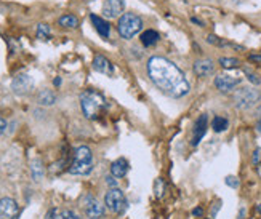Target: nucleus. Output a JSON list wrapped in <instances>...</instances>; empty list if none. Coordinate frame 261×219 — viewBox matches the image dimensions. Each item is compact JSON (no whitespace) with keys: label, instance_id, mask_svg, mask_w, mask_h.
<instances>
[{"label":"nucleus","instance_id":"obj_30","mask_svg":"<svg viewBox=\"0 0 261 219\" xmlns=\"http://www.w3.org/2000/svg\"><path fill=\"white\" fill-rule=\"evenodd\" d=\"M226 184L229 187H232V189H237V187H239V179L235 176H228L226 178Z\"/></svg>","mask_w":261,"mask_h":219},{"label":"nucleus","instance_id":"obj_38","mask_svg":"<svg viewBox=\"0 0 261 219\" xmlns=\"http://www.w3.org/2000/svg\"><path fill=\"white\" fill-rule=\"evenodd\" d=\"M244 216H245V210L242 208V210H240V215H239V219H245Z\"/></svg>","mask_w":261,"mask_h":219},{"label":"nucleus","instance_id":"obj_32","mask_svg":"<svg viewBox=\"0 0 261 219\" xmlns=\"http://www.w3.org/2000/svg\"><path fill=\"white\" fill-rule=\"evenodd\" d=\"M5 130H7V122H5V118L0 117V136L5 133Z\"/></svg>","mask_w":261,"mask_h":219},{"label":"nucleus","instance_id":"obj_21","mask_svg":"<svg viewBox=\"0 0 261 219\" xmlns=\"http://www.w3.org/2000/svg\"><path fill=\"white\" fill-rule=\"evenodd\" d=\"M59 23V26H63V27H67V29H76L79 27V18L77 16H74V15H63L58 20Z\"/></svg>","mask_w":261,"mask_h":219},{"label":"nucleus","instance_id":"obj_9","mask_svg":"<svg viewBox=\"0 0 261 219\" xmlns=\"http://www.w3.org/2000/svg\"><path fill=\"white\" fill-rule=\"evenodd\" d=\"M84 208H85L87 216L91 219H99L104 216V206L91 195H87L84 198Z\"/></svg>","mask_w":261,"mask_h":219},{"label":"nucleus","instance_id":"obj_8","mask_svg":"<svg viewBox=\"0 0 261 219\" xmlns=\"http://www.w3.org/2000/svg\"><path fill=\"white\" fill-rule=\"evenodd\" d=\"M125 10V2L123 0H106L103 5V16L108 20H114V18H120Z\"/></svg>","mask_w":261,"mask_h":219},{"label":"nucleus","instance_id":"obj_18","mask_svg":"<svg viewBox=\"0 0 261 219\" xmlns=\"http://www.w3.org/2000/svg\"><path fill=\"white\" fill-rule=\"evenodd\" d=\"M159 39H160V35L157 30H154V29H147L141 34V43L145 47H154L155 43L159 42Z\"/></svg>","mask_w":261,"mask_h":219},{"label":"nucleus","instance_id":"obj_16","mask_svg":"<svg viewBox=\"0 0 261 219\" xmlns=\"http://www.w3.org/2000/svg\"><path fill=\"white\" fill-rule=\"evenodd\" d=\"M111 173L114 178H123L128 173V162L125 159H117L111 164Z\"/></svg>","mask_w":261,"mask_h":219},{"label":"nucleus","instance_id":"obj_11","mask_svg":"<svg viewBox=\"0 0 261 219\" xmlns=\"http://www.w3.org/2000/svg\"><path fill=\"white\" fill-rule=\"evenodd\" d=\"M194 72L197 77H208L215 72V62L208 58L197 59L194 62Z\"/></svg>","mask_w":261,"mask_h":219},{"label":"nucleus","instance_id":"obj_5","mask_svg":"<svg viewBox=\"0 0 261 219\" xmlns=\"http://www.w3.org/2000/svg\"><path fill=\"white\" fill-rule=\"evenodd\" d=\"M104 203H106L108 208L113 213H116V215H123L128 205L125 193H123L119 187H111L106 192V195H104Z\"/></svg>","mask_w":261,"mask_h":219},{"label":"nucleus","instance_id":"obj_24","mask_svg":"<svg viewBox=\"0 0 261 219\" xmlns=\"http://www.w3.org/2000/svg\"><path fill=\"white\" fill-rule=\"evenodd\" d=\"M207 42L210 43V45H215V47H231V43H229V42L223 40V39H220V37H216L213 34H210L207 37Z\"/></svg>","mask_w":261,"mask_h":219},{"label":"nucleus","instance_id":"obj_15","mask_svg":"<svg viewBox=\"0 0 261 219\" xmlns=\"http://www.w3.org/2000/svg\"><path fill=\"white\" fill-rule=\"evenodd\" d=\"M90 20L93 23V26H95L96 32L103 37V39H108L109 32H111V24L104 20V18L98 16V15H90Z\"/></svg>","mask_w":261,"mask_h":219},{"label":"nucleus","instance_id":"obj_23","mask_svg":"<svg viewBox=\"0 0 261 219\" xmlns=\"http://www.w3.org/2000/svg\"><path fill=\"white\" fill-rule=\"evenodd\" d=\"M220 66L223 69H237L240 67V61L235 58H220Z\"/></svg>","mask_w":261,"mask_h":219},{"label":"nucleus","instance_id":"obj_28","mask_svg":"<svg viewBox=\"0 0 261 219\" xmlns=\"http://www.w3.org/2000/svg\"><path fill=\"white\" fill-rule=\"evenodd\" d=\"M245 76H247V79L250 80V82H252L253 85H260V83H261V79H260L255 72H250V71H248V69H245Z\"/></svg>","mask_w":261,"mask_h":219},{"label":"nucleus","instance_id":"obj_4","mask_svg":"<svg viewBox=\"0 0 261 219\" xmlns=\"http://www.w3.org/2000/svg\"><path fill=\"white\" fill-rule=\"evenodd\" d=\"M261 99V93L252 86H242L240 90L234 93V106L237 109H250Z\"/></svg>","mask_w":261,"mask_h":219},{"label":"nucleus","instance_id":"obj_6","mask_svg":"<svg viewBox=\"0 0 261 219\" xmlns=\"http://www.w3.org/2000/svg\"><path fill=\"white\" fill-rule=\"evenodd\" d=\"M20 205L11 197L0 198V218L2 219H18L20 218Z\"/></svg>","mask_w":261,"mask_h":219},{"label":"nucleus","instance_id":"obj_35","mask_svg":"<svg viewBox=\"0 0 261 219\" xmlns=\"http://www.w3.org/2000/svg\"><path fill=\"white\" fill-rule=\"evenodd\" d=\"M250 59L252 61H260L261 59V55H250Z\"/></svg>","mask_w":261,"mask_h":219},{"label":"nucleus","instance_id":"obj_10","mask_svg":"<svg viewBox=\"0 0 261 219\" xmlns=\"http://www.w3.org/2000/svg\"><path fill=\"white\" fill-rule=\"evenodd\" d=\"M239 83H240V80H239L237 77L228 76V74H220V76L215 79V86H216V88H218L221 93L232 91Z\"/></svg>","mask_w":261,"mask_h":219},{"label":"nucleus","instance_id":"obj_22","mask_svg":"<svg viewBox=\"0 0 261 219\" xmlns=\"http://www.w3.org/2000/svg\"><path fill=\"white\" fill-rule=\"evenodd\" d=\"M229 127V122H228V118L225 117H215L213 118V122H212V128L213 131H216V133H223V131H226Z\"/></svg>","mask_w":261,"mask_h":219},{"label":"nucleus","instance_id":"obj_37","mask_svg":"<svg viewBox=\"0 0 261 219\" xmlns=\"http://www.w3.org/2000/svg\"><path fill=\"white\" fill-rule=\"evenodd\" d=\"M53 85H55V86H59V85H61V79H55V80H53Z\"/></svg>","mask_w":261,"mask_h":219},{"label":"nucleus","instance_id":"obj_33","mask_svg":"<svg viewBox=\"0 0 261 219\" xmlns=\"http://www.w3.org/2000/svg\"><path fill=\"white\" fill-rule=\"evenodd\" d=\"M106 183H108L111 187H116V186H117V183H116L114 176H108V178H106Z\"/></svg>","mask_w":261,"mask_h":219},{"label":"nucleus","instance_id":"obj_3","mask_svg":"<svg viewBox=\"0 0 261 219\" xmlns=\"http://www.w3.org/2000/svg\"><path fill=\"white\" fill-rule=\"evenodd\" d=\"M143 29V20L136 13H123L119 21H117V32L122 39H133V37L141 32Z\"/></svg>","mask_w":261,"mask_h":219},{"label":"nucleus","instance_id":"obj_26","mask_svg":"<svg viewBox=\"0 0 261 219\" xmlns=\"http://www.w3.org/2000/svg\"><path fill=\"white\" fill-rule=\"evenodd\" d=\"M57 219H79L71 210H57Z\"/></svg>","mask_w":261,"mask_h":219},{"label":"nucleus","instance_id":"obj_40","mask_svg":"<svg viewBox=\"0 0 261 219\" xmlns=\"http://www.w3.org/2000/svg\"><path fill=\"white\" fill-rule=\"evenodd\" d=\"M258 213H260V215H261V205H258Z\"/></svg>","mask_w":261,"mask_h":219},{"label":"nucleus","instance_id":"obj_20","mask_svg":"<svg viewBox=\"0 0 261 219\" xmlns=\"http://www.w3.org/2000/svg\"><path fill=\"white\" fill-rule=\"evenodd\" d=\"M93 170V164H72L69 165V173L71 174H80V176H84V174H88Z\"/></svg>","mask_w":261,"mask_h":219},{"label":"nucleus","instance_id":"obj_2","mask_svg":"<svg viewBox=\"0 0 261 219\" xmlns=\"http://www.w3.org/2000/svg\"><path fill=\"white\" fill-rule=\"evenodd\" d=\"M80 108H82V112L87 118L96 120L106 110L108 104L101 93H98L95 90H87L80 95Z\"/></svg>","mask_w":261,"mask_h":219},{"label":"nucleus","instance_id":"obj_25","mask_svg":"<svg viewBox=\"0 0 261 219\" xmlns=\"http://www.w3.org/2000/svg\"><path fill=\"white\" fill-rule=\"evenodd\" d=\"M48 37H50V27H48V24H39V26H37V39L47 40Z\"/></svg>","mask_w":261,"mask_h":219},{"label":"nucleus","instance_id":"obj_39","mask_svg":"<svg viewBox=\"0 0 261 219\" xmlns=\"http://www.w3.org/2000/svg\"><path fill=\"white\" fill-rule=\"evenodd\" d=\"M257 128H258V131H260V133H261V120L257 123Z\"/></svg>","mask_w":261,"mask_h":219},{"label":"nucleus","instance_id":"obj_29","mask_svg":"<svg viewBox=\"0 0 261 219\" xmlns=\"http://www.w3.org/2000/svg\"><path fill=\"white\" fill-rule=\"evenodd\" d=\"M252 164L260 165L261 164V149H255V152L252 155Z\"/></svg>","mask_w":261,"mask_h":219},{"label":"nucleus","instance_id":"obj_31","mask_svg":"<svg viewBox=\"0 0 261 219\" xmlns=\"http://www.w3.org/2000/svg\"><path fill=\"white\" fill-rule=\"evenodd\" d=\"M45 219H57V208H52L47 215H45Z\"/></svg>","mask_w":261,"mask_h":219},{"label":"nucleus","instance_id":"obj_14","mask_svg":"<svg viewBox=\"0 0 261 219\" xmlns=\"http://www.w3.org/2000/svg\"><path fill=\"white\" fill-rule=\"evenodd\" d=\"M74 164H93V154L88 146H79L74 151Z\"/></svg>","mask_w":261,"mask_h":219},{"label":"nucleus","instance_id":"obj_17","mask_svg":"<svg viewBox=\"0 0 261 219\" xmlns=\"http://www.w3.org/2000/svg\"><path fill=\"white\" fill-rule=\"evenodd\" d=\"M30 174H32V179L37 181V183L42 181L43 176H45V166H43L40 159H34L30 162Z\"/></svg>","mask_w":261,"mask_h":219},{"label":"nucleus","instance_id":"obj_12","mask_svg":"<svg viewBox=\"0 0 261 219\" xmlns=\"http://www.w3.org/2000/svg\"><path fill=\"white\" fill-rule=\"evenodd\" d=\"M93 69H95L96 72L106 74V76H113V74H114L113 62H111L106 56H103V55H96L95 56V59H93Z\"/></svg>","mask_w":261,"mask_h":219},{"label":"nucleus","instance_id":"obj_19","mask_svg":"<svg viewBox=\"0 0 261 219\" xmlns=\"http://www.w3.org/2000/svg\"><path fill=\"white\" fill-rule=\"evenodd\" d=\"M37 101L40 106H53L57 103V95L52 90H42L37 96Z\"/></svg>","mask_w":261,"mask_h":219},{"label":"nucleus","instance_id":"obj_1","mask_svg":"<svg viewBox=\"0 0 261 219\" xmlns=\"http://www.w3.org/2000/svg\"><path fill=\"white\" fill-rule=\"evenodd\" d=\"M146 72L159 90L173 98H183L191 90V85L181 69L162 56H152L147 61Z\"/></svg>","mask_w":261,"mask_h":219},{"label":"nucleus","instance_id":"obj_27","mask_svg":"<svg viewBox=\"0 0 261 219\" xmlns=\"http://www.w3.org/2000/svg\"><path fill=\"white\" fill-rule=\"evenodd\" d=\"M154 191H155V197H157V198L164 197V192H165V183H164V179H157V181H155Z\"/></svg>","mask_w":261,"mask_h":219},{"label":"nucleus","instance_id":"obj_13","mask_svg":"<svg viewBox=\"0 0 261 219\" xmlns=\"http://www.w3.org/2000/svg\"><path fill=\"white\" fill-rule=\"evenodd\" d=\"M207 122H208L207 115H201L197 118V122L194 125V133H192V141H191L192 146H197L202 141L205 133H207Z\"/></svg>","mask_w":261,"mask_h":219},{"label":"nucleus","instance_id":"obj_34","mask_svg":"<svg viewBox=\"0 0 261 219\" xmlns=\"http://www.w3.org/2000/svg\"><path fill=\"white\" fill-rule=\"evenodd\" d=\"M202 208H196L194 211H192V215H194V216H202Z\"/></svg>","mask_w":261,"mask_h":219},{"label":"nucleus","instance_id":"obj_7","mask_svg":"<svg viewBox=\"0 0 261 219\" xmlns=\"http://www.w3.org/2000/svg\"><path fill=\"white\" fill-rule=\"evenodd\" d=\"M34 88V80L28 74H20L13 79L11 82V90L16 95H28V93Z\"/></svg>","mask_w":261,"mask_h":219},{"label":"nucleus","instance_id":"obj_36","mask_svg":"<svg viewBox=\"0 0 261 219\" xmlns=\"http://www.w3.org/2000/svg\"><path fill=\"white\" fill-rule=\"evenodd\" d=\"M191 21L196 23V24H199V26H203V23H202L201 20H197V18H191Z\"/></svg>","mask_w":261,"mask_h":219}]
</instances>
